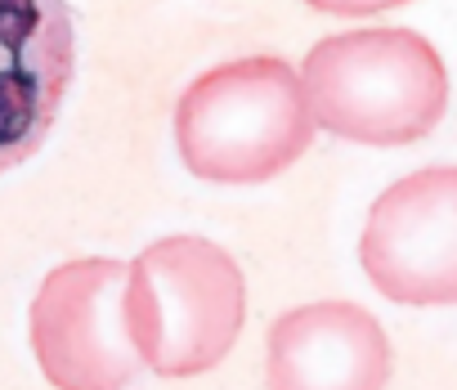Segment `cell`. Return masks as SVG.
Here are the masks:
<instances>
[{
    "label": "cell",
    "mask_w": 457,
    "mask_h": 390,
    "mask_svg": "<svg viewBox=\"0 0 457 390\" xmlns=\"http://www.w3.org/2000/svg\"><path fill=\"white\" fill-rule=\"evenodd\" d=\"M72 72L68 0H0V175L46 144Z\"/></svg>",
    "instance_id": "8992f818"
},
{
    "label": "cell",
    "mask_w": 457,
    "mask_h": 390,
    "mask_svg": "<svg viewBox=\"0 0 457 390\" xmlns=\"http://www.w3.org/2000/svg\"><path fill=\"white\" fill-rule=\"evenodd\" d=\"M363 270L399 305H457V166H426L390 184L368 212Z\"/></svg>",
    "instance_id": "5b68a950"
},
{
    "label": "cell",
    "mask_w": 457,
    "mask_h": 390,
    "mask_svg": "<svg viewBox=\"0 0 457 390\" xmlns=\"http://www.w3.org/2000/svg\"><path fill=\"white\" fill-rule=\"evenodd\" d=\"M395 350L372 310L354 301L296 305L270 323V390H386Z\"/></svg>",
    "instance_id": "52a82bcc"
},
{
    "label": "cell",
    "mask_w": 457,
    "mask_h": 390,
    "mask_svg": "<svg viewBox=\"0 0 457 390\" xmlns=\"http://www.w3.org/2000/svg\"><path fill=\"white\" fill-rule=\"evenodd\" d=\"M305 5L337 14V19H368V14H381V10H399L408 0H305Z\"/></svg>",
    "instance_id": "ba28073f"
},
{
    "label": "cell",
    "mask_w": 457,
    "mask_h": 390,
    "mask_svg": "<svg viewBox=\"0 0 457 390\" xmlns=\"http://www.w3.org/2000/svg\"><path fill=\"white\" fill-rule=\"evenodd\" d=\"M247 319V278L220 243L175 234L144 247L126 274V332L157 377L211 372Z\"/></svg>",
    "instance_id": "3957f363"
},
{
    "label": "cell",
    "mask_w": 457,
    "mask_h": 390,
    "mask_svg": "<svg viewBox=\"0 0 457 390\" xmlns=\"http://www.w3.org/2000/svg\"><path fill=\"white\" fill-rule=\"evenodd\" d=\"M126 274L108 256L68 261L32 301V350L54 390H126L144 368L126 332Z\"/></svg>",
    "instance_id": "277c9868"
},
{
    "label": "cell",
    "mask_w": 457,
    "mask_h": 390,
    "mask_svg": "<svg viewBox=\"0 0 457 390\" xmlns=\"http://www.w3.org/2000/svg\"><path fill=\"white\" fill-rule=\"evenodd\" d=\"M184 166L211 184H265L314 144L305 81L287 59L252 54L202 72L175 104Z\"/></svg>",
    "instance_id": "6da1fadb"
},
{
    "label": "cell",
    "mask_w": 457,
    "mask_h": 390,
    "mask_svg": "<svg viewBox=\"0 0 457 390\" xmlns=\"http://www.w3.org/2000/svg\"><path fill=\"white\" fill-rule=\"evenodd\" d=\"M314 126L354 144H412L448 108L439 50L408 28H359L323 37L301 63Z\"/></svg>",
    "instance_id": "7a4b0ae2"
}]
</instances>
